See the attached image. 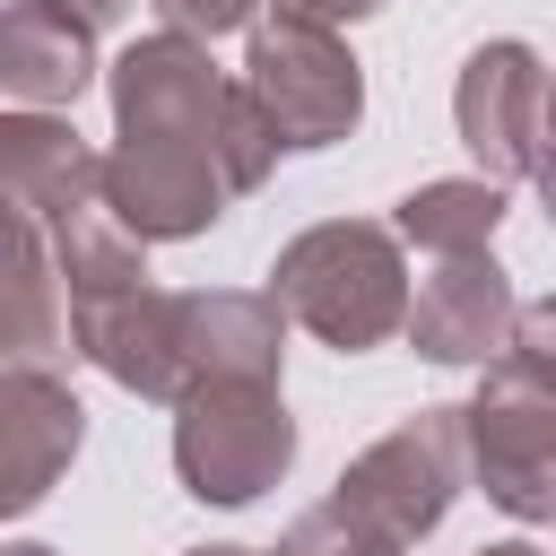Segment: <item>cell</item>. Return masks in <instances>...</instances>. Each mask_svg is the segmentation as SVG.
Masks as SVG:
<instances>
[{
    "label": "cell",
    "mask_w": 556,
    "mask_h": 556,
    "mask_svg": "<svg viewBox=\"0 0 556 556\" xmlns=\"http://www.w3.org/2000/svg\"><path fill=\"white\" fill-rule=\"evenodd\" d=\"M104 96H113V139H191V148H217L226 174H235V200L269 182V165L287 156L269 113L252 104L243 78H226L208 61V43L156 26L139 43L113 52L104 70Z\"/></svg>",
    "instance_id": "1"
},
{
    "label": "cell",
    "mask_w": 556,
    "mask_h": 556,
    "mask_svg": "<svg viewBox=\"0 0 556 556\" xmlns=\"http://www.w3.org/2000/svg\"><path fill=\"white\" fill-rule=\"evenodd\" d=\"M269 295L321 348L365 356V348H382V339L408 330V295L417 287H408V261H400L391 226H374V217H321V226H304V235L278 243Z\"/></svg>",
    "instance_id": "2"
},
{
    "label": "cell",
    "mask_w": 556,
    "mask_h": 556,
    "mask_svg": "<svg viewBox=\"0 0 556 556\" xmlns=\"http://www.w3.org/2000/svg\"><path fill=\"white\" fill-rule=\"evenodd\" d=\"M460 443L495 513L556 521V374L547 365H530L521 348L478 365V391L460 400Z\"/></svg>",
    "instance_id": "3"
},
{
    "label": "cell",
    "mask_w": 556,
    "mask_h": 556,
    "mask_svg": "<svg viewBox=\"0 0 556 556\" xmlns=\"http://www.w3.org/2000/svg\"><path fill=\"white\" fill-rule=\"evenodd\" d=\"M295 469V417L278 382H191L174 400V478L200 504H261Z\"/></svg>",
    "instance_id": "4"
},
{
    "label": "cell",
    "mask_w": 556,
    "mask_h": 556,
    "mask_svg": "<svg viewBox=\"0 0 556 556\" xmlns=\"http://www.w3.org/2000/svg\"><path fill=\"white\" fill-rule=\"evenodd\" d=\"M460 486H469L460 408H417V417H400L382 443H365V452L339 469L330 504H339L356 530H374V539H391V547L408 556L417 539L443 530V513H452Z\"/></svg>",
    "instance_id": "5"
},
{
    "label": "cell",
    "mask_w": 556,
    "mask_h": 556,
    "mask_svg": "<svg viewBox=\"0 0 556 556\" xmlns=\"http://www.w3.org/2000/svg\"><path fill=\"white\" fill-rule=\"evenodd\" d=\"M243 87L269 113L278 148H339L365 122V61L348 35L304 26V17H261L243 43Z\"/></svg>",
    "instance_id": "6"
},
{
    "label": "cell",
    "mask_w": 556,
    "mask_h": 556,
    "mask_svg": "<svg viewBox=\"0 0 556 556\" xmlns=\"http://www.w3.org/2000/svg\"><path fill=\"white\" fill-rule=\"evenodd\" d=\"M452 130H460V148L478 156L486 182L539 174V148H547V61L521 35L478 43L460 61V87H452Z\"/></svg>",
    "instance_id": "7"
},
{
    "label": "cell",
    "mask_w": 556,
    "mask_h": 556,
    "mask_svg": "<svg viewBox=\"0 0 556 556\" xmlns=\"http://www.w3.org/2000/svg\"><path fill=\"white\" fill-rule=\"evenodd\" d=\"M235 200V174L217 148L191 139H113L104 148V208L139 235V243H182L208 235Z\"/></svg>",
    "instance_id": "8"
},
{
    "label": "cell",
    "mask_w": 556,
    "mask_h": 556,
    "mask_svg": "<svg viewBox=\"0 0 556 556\" xmlns=\"http://www.w3.org/2000/svg\"><path fill=\"white\" fill-rule=\"evenodd\" d=\"M513 330H521V295H513L504 261L495 252H452V261H434L417 278L400 339L426 365H495L513 348Z\"/></svg>",
    "instance_id": "9"
},
{
    "label": "cell",
    "mask_w": 556,
    "mask_h": 556,
    "mask_svg": "<svg viewBox=\"0 0 556 556\" xmlns=\"http://www.w3.org/2000/svg\"><path fill=\"white\" fill-rule=\"evenodd\" d=\"M87 443V408L52 365H0V521L35 513Z\"/></svg>",
    "instance_id": "10"
},
{
    "label": "cell",
    "mask_w": 556,
    "mask_h": 556,
    "mask_svg": "<svg viewBox=\"0 0 556 556\" xmlns=\"http://www.w3.org/2000/svg\"><path fill=\"white\" fill-rule=\"evenodd\" d=\"M182 295L165 287H122V295H87L70 304V348L113 374L130 400H182V321H174Z\"/></svg>",
    "instance_id": "11"
},
{
    "label": "cell",
    "mask_w": 556,
    "mask_h": 556,
    "mask_svg": "<svg viewBox=\"0 0 556 556\" xmlns=\"http://www.w3.org/2000/svg\"><path fill=\"white\" fill-rule=\"evenodd\" d=\"M182 321V391L191 382H278L287 313L269 287H191L174 304Z\"/></svg>",
    "instance_id": "12"
},
{
    "label": "cell",
    "mask_w": 556,
    "mask_h": 556,
    "mask_svg": "<svg viewBox=\"0 0 556 556\" xmlns=\"http://www.w3.org/2000/svg\"><path fill=\"white\" fill-rule=\"evenodd\" d=\"M70 348V287L52 261V226L0 191V356L9 365H52Z\"/></svg>",
    "instance_id": "13"
},
{
    "label": "cell",
    "mask_w": 556,
    "mask_h": 556,
    "mask_svg": "<svg viewBox=\"0 0 556 556\" xmlns=\"http://www.w3.org/2000/svg\"><path fill=\"white\" fill-rule=\"evenodd\" d=\"M96 87V26L61 0H0V96L26 113H70Z\"/></svg>",
    "instance_id": "14"
},
{
    "label": "cell",
    "mask_w": 556,
    "mask_h": 556,
    "mask_svg": "<svg viewBox=\"0 0 556 556\" xmlns=\"http://www.w3.org/2000/svg\"><path fill=\"white\" fill-rule=\"evenodd\" d=\"M0 191H17L43 226H61L70 208L104 200V156L78 139L70 113H0Z\"/></svg>",
    "instance_id": "15"
},
{
    "label": "cell",
    "mask_w": 556,
    "mask_h": 556,
    "mask_svg": "<svg viewBox=\"0 0 556 556\" xmlns=\"http://www.w3.org/2000/svg\"><path fill=\"white\" fill-rule=\"evenodd\" d=\"M495 226H504V182H486V174L417 182V191L391 208V235L417 243V252H434V261H452V252H486Z\"/></svg>",
    "instance_id": "16"
},
{
    "label": "cell",
    "mask_w": 556,
    "mask_h": 556,
    "mask_svg": "<svg viewBox=\"0 0 556 556\" xmlns=\"http://www.w3.org/2000/svg\"><path fill=\"white\" fill-rule=\"evenodd\" d=\"M269 556H400V547H391V539H374V530H356V521L321 495L313 513H295V521L278 530V547H269Z\"/></svg>",
    "instance_id": "17"
},
{
    "label": "cell",
    "mask_w": 556,
    "mask_h": 556,
    "mask_svg": "<svg viewBox=\"0 0 556 556\" xmlns=\"http://www.w3.org/2000/svg\"><path fill=\"white\" fill-rule=\"evenodd\" d=\"M174 35H191V43H217V35H235V26H252L261 17V0H148Z\"/></svg>",
    "instance_id": "18"
},
{
    "label": "cell",
    "mask_w": 556,
    "mask_h": 556,
    "mask_svg": "<svg viewBox=\"0 0 556 556\" xmlns=\"http://www.w3.org/2000/svg\"><path fill=\"white\" fill-rule=\"evenodd\" d=\"M269 9H278V17H304V26H330V35H339V26H356V17H382L391 0H269Z\"/></svg>",
    "instance_id": "19"
},
{
    "label": "cell",
    "mask_w": 556,
    "mask_h": 556,
    "mask_svg": "<svg viewBox=\"0 0 556 556\" xmlns=\"http://www.w3.org/2000/svg\"><path fill=\"white\" fill-rule=\"evenodd\" d=\"M513 348H521L530 365H547V374H556V295L521 304V330H513Z\"/></svg>",
    "instance_id": "20"
},
{
    "label": "cell",
    "mask_w": 556,
    "mask_h": 556,
    "mask_svg": "<svg viewBox=\"0 0 556 556\" xmlns=\"http://www.w3.org/2000/svg\"><path fill=\"white\" fill-rule=\"evenodd\" d=\"M61 9H70V17H87V26L104 35V26H122V9H130V0H61Z\"/></svg>",
    "instance_id": "21"
},
{
    "label": "cell",
    "mask_w": 556,
    "mask_h": 556,
    "mask_svg": "<svg viewBox=\"0 0 556 556\" xmlns=\"http://www.w3.org/2000/svg\"><path fill=\"white\" fill-rule=\"evenodd\" d=\"M530 182H539V200H547V226H556V139L539 148V174H530Z\"/></svg>",
    "instance_id": "22"
},
{
    "label": "cell",
    "mask_w": 556,
    "mask_h": 556,
    "mask_svg": "<svg viewBox=\"0 0 556 556\" xmlns=\"http://www.w3.org/2000/svg\"><path fill=\"white\" fill-rule=\"evenodd\" d=\"M478 556H556V547H530V539H495V547H478Z\"/></svg>",
    "instance_id": "23"
},
{
    "label": "cell",
    "mask_w": 556,
    "mask_h": 556,
    "mask_svg": "<svg viewBox=\"0 0 556 556\" xmlns=\"http://www.w3.org/2000/svg\"><path fill=\"white\" fill-rule=\"evenodd\" d=\"M0 556H61V547H43V539H0Z\"/></svg>",
    "instance_id": "24"
},
{
    "label": "cell",
    "mask_w": 556,
    "mask_h": 556,
    "mask_svg": "<svg viewBox=\"0 0 556 556\" xmlns=\"http://www.w3.org/2000/svg\"><path fill=\"white\" fill-rule=\"evenodd\" d=\"M182 556H269V547H235V539H217V547H182Z\"/></svg>",
    "instance_id": "25"
},
{
    "label": "cell",
    "mask_w": 556,
    "mask_h": 556,
    "mask_svg": "<svg viewBox=\"0 0 556 556\" xmlns=\"http://www.w3.org/2000/svg\"><path fill=\"white\" fill-rule=\"evenodd\" d=\"M547 139H556V70H547Z\"/></svg>",
    "instance_id": "26"
}]
</instances>
